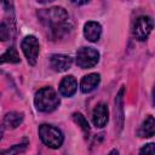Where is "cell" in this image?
I'll use <instances>...</instances> for the list:
<instances>
[{"label": "cell", "mask_w": 155, "mask_h": 155, "mask_svg": "<svg viewBox=\"0 0 155 155\" xmlns=\"http://www.w3.org/2000/svg\"><path fill=\"white\" fill-rule=\"evenodd\" d=\"M124 93H125V86H121L115 98V122L119 132L124 127Z\"/></svg>", "instance_id": "obj_7"}, {"label": "cell", "mask_w": 155, "mask_h": 155, "mask_svg": "<svg viewBox=\"0 0 155 155\" xmlns=\"http://www.w3.org/2000/svg\"><path fill=\"white\" fill-rule=\"evenodd\" d=\"M99 61V52L93 47H81L76 52V64L82 69L94 67Z\"/></svg>", "instance_id": "obj_4"}, {"label": "cell", "mask_w": 155, "mask_h": 155, "mask_svg": "<svg viewBox=\"0 0 155 155\" xmlns=\"http://www.w3.org/2000/svg\"><path fill=\"white\" fill-rule=\"evenodd\" d=\"M154 133H155V121H154V117L151 115H149L143 121V124L138 131V134H139V137L149 138V137H153Z\"/></svg>", "instance_id": "obj_14"}, {"label": "cell", "mask_w": 155, "mask_h": 155, "mask_svg": "<svg viewBox=\"0 0 155 155\" xmlns=\"http://www.w3.org/2000/svg\"><path fill=\"white\" fill-rule=\"evenodd\" d=\"M51 67L56 71H65L71 67V58L67 54H52L51 56Z\"/></svg>", "instance_id": "obj_9"}, {"label": "cell", "mask_w": 155, "mask_h": 155, "mask_svg": "<svg viewBox=\"0 0 155 155\" xmlns=\"http://www.w3.org/2000/svg\"><path fill=\"white\" fill-rule=\"evenodd\" d=\"M102 34V27L98 22L90 21L84 25V35L88 41H97L101 38Z\"/></svg>", "instance_id": "obj_11"}, {"label": "cell", "mask_w": 155, "mask_h": 155, "mask_svg": "<svg viewBox=\"0 0 155 155\" xmlns=\"http://www.w3.org/2000/svg\"><path fill=\"white\" fill-rule=\"evenodd\" d=\"M153 27H154V22L151 19V17H149V16H140L133 23L132 34H133V36L137 40L144 41L149 36V34L151 33Z\"/></svg>", "instance_id": "obj_5"}, {"label": "cell", "mask_w": 155, "mask_h": 155, "mask_svg": "<svg viewBox=\"0 0 155 155\" xmlns=\"http://www.w3.org/2000/svg\"><path fill=\"white\" fill-rule=\"evenodd\" d=\"M139 155H155V144H154V143L145 144V145L140 149Z\"/></svg>", "instance_id": "obj_18"}, {"label": "cell", "mask_w": 155, "mask_h": 155, "mask_svg": "<svg viewBox=\"0 0 155 155\" xmlns=\"http://www.w3.org/2000/svg\"><path fill=\"white\" fill-rule=\"evenodd\" d=\"M2 134H4V128H2V126H0V139L2 138Z\"/></svg>", "instance_id": "obj_21"}, {"label": "cell", "mask_w": 155, "mask_h": 155, "mask_svg": "<svg viewBox=\"0 0 155 155\" xmlns=\"http://www.w3.org/2000/svg\"><path fill=\"white\" fill-rule=\"evenodd\" d=\"M23 122V114L18 111H10L4 117V126L7 128H16Z\"/></svg>", "instance_id": "obj_13"}, {"label": "cell", "mask_w": 155, "mask_h": 155, "mask_svg": "<svg viewBox=\"0 0 155 155\" xmlns=\"http://www.w3.org/2000/svg\"><path fill=\"white\" fill-rule=\"evenodd\" d=\"M99 81H101V75L99 74H97V73L88 74V75L82 78V80L80 82V88L84 93H88L98 86Z\"/></svg>", "instance_id": "obj_12"}, {"label": "cell", "mask_w": 155, "mask_h": 155, "mask_svg": "<svg viewBox=\"0 0 155 155\" xmlns=\"http://www.w3.org/2000/svg\"><path fill=\"white\" fill-rule=\"evenodd\" d=\"M22 51L24 53V56L27 57V61L29 64L34 65L36 63L38 59V54H39V50H40V45H39V40L36 39V36L34 35H28L22 40L21 44Z\"/></svg>", "instance_id": "obj_6"}, {"label": "cell", "mask_w": 155, "mask_h": 155, "mask_svg": "<svg viewBox=\"0 0 155 155\" xmlns=\"http://www.w3.org/2000/svg\"><path fill=\"white\" fill-rule=\"evenodd\" d=\"M109 119V113H108V107L104 103H99L96 105L93 114H92V121L96 127H103L107 125Z\"/></svg>", "instance_id": "obj_8"}, {"label": "cell", "mask_w": 155, "mask_h": 155, "mask_svg": "<svg viewBox=\"0 0 155 155\" xmlns=\"http://www.w3.org/2000/svg\"><path fill=\"white\" fill-rule=\"evenodd\" d=\"M78 88V82L73 75H68L63 78L59 84V93L64 97H71Z\"/></svg>", "instance_id": "obj_10"}, {"label": "cell", "mask_w": 155, "mask_h": 155, "mask_svg": "<svg viewBox=\"0 0 155 155\" xmlns=\"http://www.w3.org/2000/svg\"><path fill=\"white\" fill-rule=\"evenodd\" d=\"M28 142L25 140L24 143H19V144H15L13 147L5 149V150H0V155H19L21 153H23L27 149Z\"/></svg>", "instance_id": "obj_16"}, {"label": "cell", "mask_w": 155, "mask_h": 155, "mask_svg": "<svg viewBox=\"0 0 155 155\" xmlns=\"http://www.w3.org/2000/svg\"><path fill=\"white\" fill-rule=\"evenodd\" d=\"M10 36V29L6 23H0V41L7 40Z\"/></svg>", "instance_id": "obj_19"}, {"label": "cell", "mask_w": 155, "mask_h": 155, "mask_svg": "<svg viewBox=\"0 0 155 155\" xmlns=\"http://www.w3.org/2000/svg\"><path fill=\"white\" fill-rule=\"evenodd\" d=\"M73 120L78 124V126H80V128L85 132V134L90 133V125H88L87 120L85 119V116L81 113H74L73 114Z\"/></svg>", "instance_id": "obj_17"}, {"label": "cell", "mask_w": 155, "mask_h": 155, "mask_svg": "<svg viewBox=\"0 0 155 155\" xmlns=\"http://www.w3.org/2000/svg\"><path fill=\"white\" fill-rule=\"evenodd\" d=\"M109 155H119V151H117L116 149H114V150H111V151L109 153Z\"/></svg>", "instance_id": "obj_20"}, {"label": "cell", "mask_w": 155, "mask_h": 155, "mask_svg": "<svg viewBox=\"0 0 155 155\" xmlns=\"http://www.w3.org/2000/svg\"><path fill=\"white\" fill-rule=\"evenodd\" d=\"M19 62H21V58H19V54L15 47L8 48L0 57V64H2V63H19Z\"/></svg>", "instance_id": "obj_15"}, {"label": "cell", "mask_w": 155, "mask_h": 155, "mask_svg": "<svg viewBox=\"0 0 155 155\" xmlns=\"http://www.w3.org/2000/svg\"><path fill=\"white\" fill-rule=\"evenodd\" d=\"M40 22L50 30L52 38H61L70 29L69 15L63 7H51L38 12Z\"/></svg>", "instance_id": "obj_1"}, {"label": "cell", "mask_w": 155, "mask_h": 155, "mask_svg": "<svg viewBox=\"0 0 155 155\" xmlns=\"http://www.w3.org/2000/svg\"><path fill=\"white\" fill-rule=\"evenodd\" d=\"M34 103L38 110L44 113H51L57 109L61 101L52 87H42L35 93Z\"/></svg>", "instance_id": "obj_2"}, {"label": "cell", "mask_w": 155, "mask_h": 155, "mask_svg": "<svg viewBox=\"0 0 155 155\" xmlns=\"http://www.w3.org/2000/svg\"><path fill=\"white\" fill-rule=\"evenodd\" d=\"M39 136L41 140L44 142V144L52 149H58L62 145L63 139H64L61 130H58L54 126L46 125V124L39 127Z\"/></svg>", "instance_id": "obj_3"}]
</instances>
